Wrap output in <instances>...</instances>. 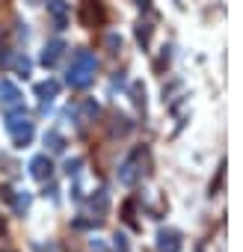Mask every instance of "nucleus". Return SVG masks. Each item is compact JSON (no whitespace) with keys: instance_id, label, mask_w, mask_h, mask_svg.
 I'll list each match as a JSON object with an SVG mask.
<instances>
[{"instance_id":"obj_8","label":"nucleus","mask_w":243,"mask_h":252,"mask_svg":"<svg viewBox=\"0 0 243 252\" xmlns=\"http://www.w3.org/2000/svg\"><path fill=\"white\" fill-rule=\"evenodd\" d=\"M62 51H65V42H60V39H54L48 48H45V54H42V65L45 68H54L57 63H60V57H62Z\"/></svg>"},{"instance_id":"obj_7","label":"nucleus","mask_w":243,"mask_h":252,"mask_svg":"<svg viewBox=\"0 0 243 252\" xmlns=\"http://www.w3.org/2000/svg\"><path fill=\"white\" fill-rule=\"evenodd\" d=\"M157 249H160V252H181V237H178V231L163 228V231L157 234Z\"/></svg>"},{"instance_id":"obj_4","label":"nucleus","mask_w":243,"mask_h":252,"mask_svg":"<svg viewBox=\"0 0 243 252\" xmlns=\"http://www.w3.org/2000/svg\"><path fill=\"white\" fill-rule=\"evenodd\" d=\"M140 175H143V169H140V152H137L134 158H128L125 163L119 166V181L131 187V184H137V181H140Z\"/></svg>"},{"instance_id":"obj_12","label":"nucleus","mask_w":243,"mask_h":252,"mask_svg":"<svg viewBox=\"0 0 243 252\" xmlns=\"http://www.w3.org/2000/svg\"><path fill=\"white\" fill-rule=\"evenodd\" d=\"M6 65H12V68H15L18 74H24V77L30 74V60H27V57H21V54L9 57V60H6Z\"/></svg>"},{"instance_id":"obj_3","label":"nucleus","mask_w":243,"mask_h":252,"mask_svg":"<svg viewBox=\"0 0 243 252\" xmlns=\"http://www.w3.org/2000/svg\"><path fill=\"white\" fill-rule=\"evenodd\" d=\"M21 101H24V98H21V92H18L15 83L0 80V107H3V110H18Z\"/></svg>"},{"instance_id":"obj_1","label":"nucleus","mask_w":243,"mask_h":252,"mask_svg":"<svg viewBox=\"0 0 243 252\" xmlns=\"http://www.w3.org/2000/svg\"><path fill=\"white\" fill-rule=\"evenodd\" d=\"M95 71H98V60L92 51H77L71 57V65H68V86L74 89H86L92 80H95Z\"/></svg>"},{"instance_id":"obj_5","label":"nucleus","mask_w":243,"mask_h":252,"mask_svg":"<svg viewBox=\"0 0 243 252\" xmlns=\"http://www.w3.org/2000/svg\"><path fill=\"white\" fill-rule=\"evenodd\" d=\"M48 12H51L57 30H65V27H68V3H62V0H51V3H48Z\"/></svg>"},{"instance_id":"obj_14","label":"nucleus","mask_w":243,"mask_h":252,"mask_svg":"<svg viewBox=\"0 0 243 252\" xmlns=\"http://www.w3.org/2000/svg\"><path fill=\"white\" fill-rule=\"evenodd\" d=\"M149 36H152V27H149V24H140V27H137V39H140L143 45H149Z\"/></svg>"},{"instance_id":"obj_13","label":"nucleus","mask_w":243,"mask_h":252,"mask_svg":"<svg viewBox=\"0 0 243 252\" xmlns=\"http://www.w3.org/2000/svg\"><path fill=\"white\" fill-rule=\"evenodd\" d=\"M45 143L51 146V152H62V149H65V143H62V137H60V134H54V131H51V134L45 137Z\"/></svg>"},{"instance_id":"obj_9","label":"nucleus","mask_w":243,"mask_h":252,"mask_svg":"<svg viewBox=\"0 0 243 252\" xmlns=\"http://www.w3.org/2000/svg\"><path fill=\"white\" fill-rule=\"evenodd\" d=\"M57 92H60V83H57V80H45V83L36 86V95H39L42 104H51V101L57 98Z\"/></svg>"},{"instance_id":"obj_6","label":"nucleus","mask_w":243,"mask_h":252,"mask_svg":"<svg viewBox=\"0 0 243 252\" xmlns=\"http://www.w3.org/2000/svg\"><path fill=\"white\" fill-rule=\"evenodd\" d=\"M51 172H54V163H51L45 155H39V158H33V160H30V175H33L36 181H48V178H51Z\"/></svg>"},{"instance_id":"obj_11","label":"nucleus","mask_w":243,"mask_h":252,"mask_svg":"<svg viewBox=\"0 0 243 252\" xmlns=\"http://www.w3.org/2000/svg\"><path fill=\"white\" fill-rule=\"evenodd\" d=\"M107 205H110V196H107L104 190H98V196L92 199V205H89V208H92V214H98V220H101V217L107 214Z\"/></svg>"},{"instance_id":"obj_2","label":"nucleus","mask_w":243,"mask_h":252,"mask_svg":"<svg viewBox=\"0 0 243 252\" xmlns=\"http://www.w3.org/2000/svg\"><path fill=\"white\" fill-rule=\"evenodd\" d=\"M6 131L15 140V146H27L33 140V122L27 119V113H12L6 119Z\"/></svg>"},{"instance_id":"obj_10","label":"nucleus","mask_w":243,"mask_h":252,"mask_svg":"<svg viewBox=\"0 0 243 252\" xmlns=\"http://www.w3.org/2000/svg\"><path fill=\"white\" fill-rule=\"evenodd\" d=\"M92 18H95V24H101V18H104V9H101L98 0H89V3L83 6V24L86 27L92 24Z\"/></svg>"}]
</instances>
